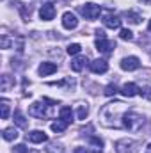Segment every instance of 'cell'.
<instances>
[{
	"label": "cell",
	"mask_w": 151,
	"mask_h": 153,
	"mask_svg": "<svg viewBox=\"0 0 151 153\" xmlns=\"http://www.w3.org/2000/svg\"><path fill=\"white\" fill-rule=\"evenodd\" d=\"M142 123H144V117L141 114H137V112H124L123 114V126L124 128H128V130H139L141 126H142Z\"/></svg>",
	"instance_id": "6da1fadb"
},
{
	"label": "cell",
	"mask_w": 151,
	"mask_h": 153,
	"mask_svg": "<svg viewBox=\"0 0 151 153\" xmlns=\"http://www.w3.org/2000/svg\"><path fill=\"white\" fill-rule=\"evenodd\" d=\"M139 144L133 139H119L115 143V153H137Z\"/></svg>",
	"instance_id": "7a4b0ae2"
},
{
	"label": "cell",
	"mask_w": 151,
	"mask_h": 153,
	"mask_svg": "<svg viewBox=\"0 0 151 153\" xmlns=\"http://www.w3.org/2000/svg\"><path fill=\"white\" fill-rule=\"evenodd\" d=\"M44 102L41 100V102H34L32 105H30V109H29V112L32 116H36V117H46V116H50V111H48V107H53V105H43Z\"/></svg>",
	"instance_id": "3957f363"
},
{
	"label": "cell",
	"mask_w": 151,
	"mask_h": 153,
	"mask_svg": "<svg viewBox=\"0 0 151 153\" xmlns=\"http://www.w3.org/2000/svg\"><path fill=\"white\" fill-rule=\"evenodd\" d=\"M80 13H82L87 20H96V18L100 16V13H101V7L96 5V4H85V5L80 7Z\"/></svg>",
	"instance_id": "277c9868"
},
{
	"label": "cell",
	"mask_w": 151,
	"mask_h": 153,
	"mask_svg": "<svg viewBox=\"0 0 151 153\" xmlns=\"http://www.w3.org/2000/svg\"><path fill=\"white\" fill-rule=\"evenodd\" d=\"M114 48H115V41L112 39H96V50L98 52H101V53H105V55H109V53H112Z\"/></svg>",
	"instance_id": "5b68a950"
},
{
	"label": "cell",
	"mask_w": 151,
	"mask_h": 153,
	"mask_svg": "<svg viewBox=\"0 0 151 153\" xmlns=\"http://www.w3.org/2000/svg\"><path fill=\"white\" fill-rule=\"evenodd\" d=\"M139 68H141V61L135 55L124 57L121 61V70H124V71H133V70H139Z\"/></svg>",
	"instance_id": "8992f818"
},
{
	"label": "cell",
	"mask_w": 151,
	"mask_h": 153,
	"mask_svg": "<svg viewBox=\"0 0 151 153\" xmlns=\"http://www.w3.org/2000/svg\"><path fill=\"white\" fill-rule=\"evenodd\" d=\"M39 16H41V20H44V22L53 20V16H55V5H53V4H50V2L43 4V5H41V9H39Z\"/></svg>",
	"instance_id": "52a82bcc"
},
{
	"label": "cell",
	"mask_w": 151,
	"mask_h": 153,
	"mask_svg": "<svg viewBox=\"0 0 151 153\" xmlns=\"http://www.w3.org/2000/svg\"><path fill=\"white\" fill-rule=\"evenodd\" d=\"M89 68H91V71L93 73H107L109 71V62L107 61H103V59H94L91 64H89Z\"/></svg>",
	"instance_id": "ba28073f"
},
{
	"label": "cell",
	"mask_w": 151,
	"mask_h": 153,
	"mask_svg": "<svg viewBox=\"0 0 151 153\" xmlns=\"http://www.w3.org/2000/svg\"><path fill=\"white\" fill-rule=\"evenodd\" d=\"M62 27L64 29H68V30H71V29H76L78 27V20H76V16L73 13H64L62 14Z\"/></svg>",
	"instance_id": "9c48e42d"
},
{
	"label": "cell",
	"mask_w": 151,
	"mask_h": 153,
	"mask_svg": "<svg viewBox=\"0 0 151 153\" xmlns=\"http://www.w3.org/2000/svg\"><path fill=\"white\" fill-rule=\"evenodd\" d=\"M27 139L30 141V143H34V144H39V143H46V134L44 132H41V130H32V132H29L27 134Z\"/></svg>",
	"instance_id": "30bf717a"
},
{
	"label": "cell",
	"mask_w": 151,
	"mask_h": 153,
	"mask_svg": "<svg viewBox=\"0 0 151 153\" xmlns=\"http://www.w3.org/2000/svg\"><path fill=\"white\" fill-rule=\"evenodd\" d=\"M103 23H105V27H109V29H119V27H121V20H119L115 14H110V13H107V14L103 16Z\"/></svg>",
	"instance_id": "8fae6325"
},
{
	"label": "cell",
	"mask_w": 151,
	"mask_h": 153,
	"mask_svg": "<svg viewBox=\"0 0 151 153\" xmlns=\"http://www.w3.org/2000/svg\"><path fill=\"white\" fill-rule=\"evenodd\" d=\"M38 71H39V75H41V76L52 75V73H55V71H57V64H53V62H41Z\"/></svg>",
	"instance_id": "7c38bea8"
},
{
	"label": "cell",
	"mask_w": 151,
	"mask_h": 153,
	"mask_svg": "<svg viewBox=\"0 0 151 153\" xmlns=\"http://www.w3.org/2000/svg\"><path fill=\"white\" fill-rule=\"evenodd\" d=\"M139 93H141V89H139L135 84H132V82L123 85V94H124V96H128V98H132V96H137Z\"/></svg>",
	"instance_id": "4fadbf2b"
},
{
	"label": "cell",
	"mask_w": 151,
	"mask_h": 153,
	"mask_svg": "<svg viewBox=\"0 0 151 153\" xmlns=\"http://www.w3.org/2000/svg\"><path fill=\"white\" fill-rule=\"evenodd\" d=\"M59 117L70 125V123L73 121V111H71V107H62V109L59 111Z\"/></svg>",
	"instance_id": "5bb4252c"
},
{
	"label": "cell",
	"mask_w": 151,
	"mask_h": 153,
	"mask_svg": "<svg viewBox=\"0 0 151 153\" xmlns=\"http://www.w3.org/2000/svg\"><path fill=\"white\" fill-rule=\"evenodd\" d=\"M0 80H2V82H0V89H2V91H9V89L14 85V80H13L9 75H2Z\"/></svg>",
	"instance_id": "9a60e30c"
},
{
	"label": "cell",
	"mask_w": 151,
	"mask_h": 153,
	"mask_svg": "<svg viewBox=\"0 0 151 153\" xmlns=\"http://www.w3.org/2000/svg\"><path fill=\"white\" fill-rule=\"evenodd\" d=\"M85 62H87L85 57H75V59L71 61V70H73V71H82V68L85 66Z\"/></svg>",
	"instance_id": "2e32d148"
},
{
	"label": "cell",
	"mask_w": 151,
	"mask_h": 153,
	"mask_svg": "<svg viewBox=\"0 0 151 153\" xmlns=\"http://www.w3.org/2000/svg\"><path fill=\"white\" fill-rule=\"evenodd\" d=\"M2 135H4L5 141H14V139L18 137V130H16L14 126H9V128H5V130L2 132Z\"/></svg>",
	"instance_id": "e0dca14e"
},
{
	"label": "cell",
	"mask_w": 151,
	"mask_h": 153,
	"mask_svg": "<svg viewBox=\"0 0 151 153\" xmlns=\"http://www.w3.org/2000/svg\"><path fill=\"white\" fill-rule=\"evenodd\" d=\"M0 116H2V119H7L9 117V102L5 98L0 100Z\"/></svg>",
	"instance_id": "ac0fdd59"
},
{
	"label": "cell",
	"mask_w": 151,
	"mask_h": 153,
	"mask_svg": "<svg viewBox=\"0 0 151 153\" xmlns=\"http://www.w3.org/2000/svg\"><path fill=\"white\" fill-rule=\"evenodd\" d=\"M66 128H68V123H66V121H62V119H61V121L52 123V130H53L55 134H62Z\"/></svg>",
	"instance_id": "d6986e66"
},
{
	"label": "cell",
	"mask_w": 151,
	"mask_h": 153,
	"mask_svg": "<svg viewBox=\"0 0 151 153\" xmlns=\"http://www.w3.org/2000/svg\"><path fill=\"white\" fill-rule=\"evenodd\" d=\"M89 143L94 146V153H101V148H103V141H101L100 137H94V135H93V137L89 139Z\"/></svg>",
	"instance_id": "ffe728a7"
},
{
	"label": "cell",
	"mask_w": 151,
	"mask_h": 153,
	"mask_svg": "<svg viewBox=\"0 0 151 153\" xmlns=\"http://www.w3.org/2000/svg\"><path fill=\"white\" fill-rule=\"evenodd\" d=\"M14 123H16L18 126H21V128H27V119L23 117V114H21L20 111L14 112Z\"/></svg>",
	"instance_id": "44dd1931"
},
{
	"label": "cell",
	"mask_w": 151,
	"mask_h": 153,
	"mask_svg": "<svg viewBox=\"0 0 151 153\" xmlns=\"http://www.w3.org/2000/svg\"><path fill=\"white\" fill-rule=\"evenodd\" d=\"M87 114H89V109H87L85 105H78V111H76L78 119H80V121H84V119L87 117Z\"/></svg>",
	"instance_id": "7402d4cb"
},
{
	"label": "cell",
	"mask_w": 151,
	"mask_h": 153,
	"mask_svg": "<svg viewBox=\"0 0 151 153\" xmlns=\"http://www.w3.org/2000/svg\"><path fill=\"white\" fill-rule=\"evenodd\" d=\"M119 38L124 39V41H132V39H133V32H132L130 29H121V32H119Z\"/></svg>",
	"instance_id": "603a6c76"
},
{
	"label": "cell",
	"mask_w": 151,
	"mask_h": 153,
	"mask_svg": "<svg viewBox=\"0 0 151 153\" xmlns=\"http://www.w3.org/2000/svg\"><path fill=\"white\" fill-rule=\"evenodd\" d=\"M80 52H82V46H80L78 43H73V45L68 46V53H70V55H76V53H80Z\"/></svg>",
	"instance_id": "cb8c5ba5"
},
{
	"label": "cell",
	"mask_w": 151,
	"mask_h": 153,
	"mask_svg": "<svg viewBox=\"0 0 151 153\" xmlns=\"http://www.w3.org/2000/svg\"><path fill=\"white\" fill-rule=\"evenodd\" d=\"M126 18H130L132 23H139V22H141V16H139L137 13H133V11H128V13H126Z\"/></svg>",
	"instance_id": "d4e9b609"
},
{
	"label": "cell",
	"mask_w": 151,
	"mask_h": 153,
	"mask_svg": "<svg viewBox=\"0 0 151 153\" xmlns=\"http://www.w3.org/2000/svg\"><path fill=\"white\" fill-rule=\"evenodd\" d=\"M29 152V148L25 146V144H16L14 148H13V153H27Z\"/></svg>",
	"instance_id": "484cf974"
},
{
	"label": "cell",
	"mask_w": 151,
	"mask_h": 153,
	"mask_svg": "<svg viewBox=\"0 0 151 153\" xmlns=\"http://www.w3.org/2000/svg\"><path fill=\"white\" fill-rule=\"evenodd\" d=\"M115 93H117V87H115V85H107V87H105V94H107V96H112Z\"/></svg>",
	"instance_id": "4316f807"
},
{
	"label": "cell",
	"mask_w": 151,
	"mask_h": 153,
	"mask_svg": "<svg viewBox=\"0 0 151 153\" xmlns=\"http://www.w3.org/2000/svg\"><path fill=\"white\" fill-rule=\"evenodd\" d=\"M9 45H11V41H9L7 38L2 39V46H4V48H9Z\"/></svg>",
	"instance_id": "83f0119b"
},
{
	"label": "cell",
	"mask_w": 151,
	"mask_h": 153,
	"mask_svg": "<svg viewBox=\"0 0 151 153\" xmlns=\"http://www.w3.org/2000/svg\"><path fill=\"white\" fill-rule=\"evenodd\" d=\"M96 36H98V39H103L105 38V30H100V29H98V30H96Z\"/></svg>",
	"instance_id": "f1b7e54d"
},
{
	"label": "cell",
	"mask_w": 151,
	"mask_h": 153,
	"mask_svg": "<svg viewBox=\"0 0 151 153\" xmlns=\"http://www.w3.org/2000/svg\"><path fill=\"white\" fill-rule=\"evenodd\" d=\"M75 153H89L85 148H75Z\"/></svg>",
	"instance_id": "f546056e"
},
{
	"label": "cell",
	"mask_w": 151,
	"mask_h": 153,
	"mask_svg": "<svg viewBox=\"0 0 151 153\" xmlns=\"http://www.w3.org/2000/svg\"><path fill=\"white\" fill-rule=\"evenodd\" d=\"M148 29H150V32H151V22H150V25H148Z\"/></svg>",
	"instance_id": "4dcf8cb0"
},
{
	"label": "cell",
	"mask_w": 151,
	"mask_h": 153,
	"mask_svg": "<svg viewBox=\"0 0 151 153\" xmlns=\"http://www.w3.org/2000/svg\"><path fill=\"white\" fill-rule=\"evenodd\" d=\"M146 153H148V152H146Z\"/></svg>",
	"instance_id": "1f68e13d"
}]
</instances>
